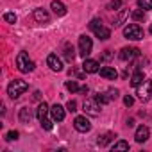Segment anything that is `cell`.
I'll return each instance as SVG.
<instances>
[{
	"instance_id": "cell-1",
	"label": "cell",
	"mask_w": 152,
	"mask_h": 152,
	"mask_svg": "<svg viewBox=\"0 0 152 152\" xmlns=\"http://www.w3.org/2000/svg\"><path fill=\"white\" fill-rule=\"evenodd\" d=\"M29 90V84L25 83V81H22V79H15L9 86H7V95L11 97V99H18L22 93H25Z\"/></svg>"
},
{
	"instance_id": "cell-2",
	"label": "cell",
	"mask_w": 152,
	"mask_h": 152,
	"mask_svg": "<svg viewBox=\"0 0 152 152\" xmlns=\"http://www.w3.org/2000/svg\"><path fill=\"white\" fill-rule=\"evenodd\" d=\"M90 29L93 31V34L97 36V38H100V39H109L111 38V31L102 23V20H91L90 22Z\"/></svg>"
},
{
	"instance_id": "cell-3",
	"label": "cell",
	"mask_w": 152,
	"mask_h": 152,
	"mask_svg": "<svg viewBox=\"0 0 152 152\" xmlns=\"http://www.w3.org/2000/svg\"><path fill=\"white\" fill-rule=\"evenodd\" d=\"M136 95L141 102H148L150 97H152V81L145 79L141 84H138L136 86Z\"/></svg>"
},
{
	"instance_id": "cell-4",
	"label": "cell",
	"mask_w": 152,
	"mask_h": 152,
	"mask_svg": "<svg viewBox=\"0 0 152 152\" xmlns=\"http://www.w3.org/2000/svg\"><path fill=\"white\" fill-rule=\"evenodd\" d=\"M16 66H18V70L23 72V73H29V72L34 70V63L29 59L27 52H20V54L16 56Z\"/></svg>"
},
{
	"instance_id": "cell-5",
	"label": "cell",
	"mask_w": 152,
	"mask_h": 152,
	"mask_svg": "<svg viewBox=\"0 0 152 152\" xmlns=\"http://www.w3.org/2000/svg\"><path fill=\"white\" fill-rule=\"evenodd\" d=\"M124 36L127 39H132V41H140L143 39V31L138 23H129L125 29H124Z\"/></svg>"
},
{
	"instance_id": "cell-6",
	"label": "cell",
	"mask_w": 152,
	"mask_h": 152,
	"mask_svg": "<svg viewBox=\"0 0 152 152\" xmlns=\"http://www.w3.org/2000/svg\"><path fill=\"white\" fill-rule=\"evenodd\" d=\"M100 106H102V104H100L97 99H86L84 104H83V109H84V113L90 115V116H99V115H100Z\"/></svg>"
},
{
	"instance_id": "cell-7",
	"label": "cell",
	"mask_w": 152,
	"mask_h": 152,
	"mask_svg": "<svg viewBox=\"0 0 152 152\" xmlns=\"http://www.w3.org/2000/svg\"><path fill=\"white\" fill-rule=\"evenodd\" d=\"M91 48H93V41H91V38H88L86 34H83V36L79 38V54L86 59V57L91 54Z\"/></svg>"
},
{
	"instance_id": "cell-8",
	"label": "cell",
	"mask_w": 152,
	"mask_h": 152,
	"mask_svg": "<svg viewBox=\"0 0 152 152\" xmlns=\"http://www.w3.org/2000/svg\"><path fill=\"white\" fill-rule=\"evenodd\" d=\"M138 56H140V48H136V47H124L120 50V59H124V61H132Z\"/></svg>"
},
{
	"instance_id": "cell-9",
	"label": "cell",
	"mask_w": 152,
	"mask_h": 152,
	"mask_svg": "<svg viewBox=\"0 0 152 152\" xmlns=\"http://www.w3.org/2000/svg\"><path fill=\"white\" fill-rule=\"evenodd\" d=\"M116 97H118V90H107L106 93H97V100L100 102V104H107V102H113V100H116Z\"/></svg>"
},
{
	"instance_id": "cell-10",
	"label": "cell",
	"mask_w": 152,
	"mask_h": 152,
	"mask_svg": "<svg viewBox=\"0 0 152 152\" xmlns=\"http://www.w3.org/2000/svg\"><path fill=\"white\" fill-rule=\"evenodd\" d=\"M73 127L77 129L79 132H88L91 129V124H90V120L86 116H77L73 120Z\"/></svg>"
},
{
	"instance_id": "cell-11",
	"label": "cell",
	"mask_w": 152,
	"mask_h": 152,
	"mask_svg": "<svg viewBox=\"0 0 152 152\" xmlns=\"http://www.w3.org/2000/svg\"><path fill=\"white\" fill-rule=\"evenodd\" d=\"M47 64L50 66L52 72H61V70H63V61L57 57V54H50V56L47 57Z\"/></svg>"
},
{
	"instance_id": "cell-12",
	"label": "cell",
	"mask_w": 152,
	"mask_h": 152,
	"mask_svg": "<svg viewBox=\"0 0 152 152\" xmlns=\"http://www.w3.org/2000/svg\"><path fill=\"white\" fill-rule=\"evenodd\" d=\"M50 116H52L54 122H63L64 120V107L59 106V104H54L50 107Z\"/></svg>"
},
{
	"instance_id": "cell-13",
	"label": "cell",
	"mask_w": 152,
	"mask_h": 152,
	"mask_svg": "<svg viewBox=\"0 0 152 152\" xmlns=\"http://www.w3.org/2000/svg\"><path fill=\"white\" fill-rule=\"evenodd\" d=\"M148 136H150V131H148V127H147V125H140V127L136 129L134 140H136L138 143H145V141L148 140Z\"/></svg>"
},
{
	"instance_id": "cell-14",
	"label": "cell",
	"mask_w": 152,
	"mask_h": 152,
	"mask_svg": "<svg viewBox=\"0 0 152 152\" xmlns=\"http://www.w3.org/2000/svg\"><path fill=\"white\" fill-rule=\"evenodd\" d=\"M32 16H34V20H36L38 23H48V20H50V15H48V13H47V9H43V7L34 9Z\"/></svg>"
},
{
	"instance_id": "cell-15",
	"label": "cell",
	"mask_w": 152,
	"mask_h": 152,
	"mask_svg": "<svg viewBox=\"0 0 152 152\" xmlns=\"http://www.w3.org/2000/svg\"><path fill=\"white\" fill-rule=\"evenodd\" d=\"M99 72H100V77H104V79H109V81H115V79L118 77V72H116L113 66H102Z\"/></svg>"
},
{
	"instance_id": "cell-16",
	"label": "cell",
	"mask_w": 152,
	"mask_h": 152,
	"mask_svg": "<svg viewBox=\"0 0 152 152\" xmlns=\"http://www.w3.org/2000/svg\"><path fill=\"white\" fill-rule=\"evenodd\" d=\"M83 70L86 72V73H97L100 68H99V63L95 61V59H84V63H83Z\"/></svg>"
},
{
	"instance_id": "cell-17",
	"label": "cell",
	"mask_w": 152,
	"mask_h": 152,
	"mask_svg": "<svg viewBox=\"0 0 152 152\" xmlns=\"http://www.w3.org/2000/svg\"><path fill=\"white\" fill-rule=\"evenodd\" d=\"M50 9H52L54 15H57V16H64V15H66V6H64L63 2H57V0H54V2L50 4Z\"/></svg>"
},
{
	"instance_id": "cell-18",
	"label": "cell",
	"mask_w": 152,
	"mask_h": 152,
	"mask_svg": "<svg viewBox=\"0 0 152 152\" xmlns=\"http://www.w3.org/2000/svg\"><path fill=\"white\" fill-rule=\"evenodd\" d=\"M116 138V134L115 132H106V134H102V136H99V140H97V143L100 145V147H106L107 143H111L113 140Z\"/></svg>"
},
{
	"instance_id": "cell-19",
	"label": "cell",
	"mask_w": 152,
	"mask_h": 152,
	"mask_svg": "<svg viewBox=\"0 0 152 152\" xmlns=\"http://www.w3.org/2000/svg\"><path fill=\"white\" fill-rule=\"evenodd\" d=\"M143 81H145V75H143L141 70H138V72L132 73V77H131V84H132V86H138V84H141Z\"/></svg>"
},
{
	"instance_id": "cell-20",
	"label": "cell",
	"mask_w": 152,
	"mask_h": 152,
	"mask_svg": "<svg viewBox=\"0 0 152 152\" xmlns=\"http://www.w3.org/2000/svg\"><path fill=\"white\" fill-rule=\"evenodd\" d=\"M48 111H50V109H48V106H47L45 102L38 106V111H36V116L39 118V122H41V120H43V118L47 116V113H48Z\"/></svg>"
},
{
	"instance_id": "cell-21",
	"label": "cell",
	"mask_w": 152,
	"mask_h": 152,
	"mask_svg": "<svg viewBox=\"0 0 152 152\" xmlns=\"http://www.w3.org/2000/svg\"><path fill=\"white\" fill-rule=\"evenodd\" d=\"M31 118H32V116H31L29 107H22V109H20V122H22V124H29Z\"/></svg>"
},
{
	"instance_id": "cell-22",
	"label": "cell",
	"mask_w": 152,
	"mask_h": 152,
	"mask_svg": "<svg viewBox=\"0 0 152 152\" xmlns=\"http://www.w3.org/2000/svg\"><path fill=\"white\" fill-rule=\"evenodd\" d=\"M66 90L68 91H72V93H77V91H81V88H79V84L75 83V81H66Z\"/></svg>"
},
{
	"instance_id": "cell-23",
	"label": "cell",
	"mask_w": 152,
	"mask_h": 152,
	"mask_svg": "<svg viewBox=\"0 0 152 152\" xmlns=\"http://www.w3.org/2000/svg\"><path fill=\"white\" fill-rule=\"evenodd\" d=\"M127 15H129V11L127 9H122V13L118 15V18L115 20V27H120L124 22H125V18H127Z\"/></svg>"
},
{
	"instance_id": "cell-24",
	"label": "cell",
	"mask_w": 152,
	"mask_h": 152,
	"mask_svg": "<svg viewBox=\"0 0 152 152\" xmlns=\"http://www.w3.org/2000/svg\"><path fill=\"white\" fill-rule=\"evenodd\" d=\"M64 57H66V61H68V63H72V61L75 59L73 47H70V45H66V47H64Z\"/></svg>"
},
{
	"instance_id": "cell-25",
	"label": "cell",
	"mask_w": 152,
	"mask_h": 152,
	"mask_svg": "<svg viewBox=\"0 0 152 152\" xmlns=\"http://www.w3.org/2000/svg\"><path fill=\"white\" fill-rule=\"evenodd\" d=\"M113 150H129V143L124 141V140H120V141H116L113 145Z\"/></svg>"
},
{
	"instance_id": "cell-26",
	"label": "cell",
	"mask_w": 152,
	"mask_h": 152,
	"mask_svg": "<svg viewBox=\"0 0 152 152\" xmlns=\"http://www.w3.org/2000/svg\"><path fill=\"white\" fill-rule=\"evenodd\" d=\"M138 6L143 11H148V9H152V0H138Z\"/></svg>"
},
{
	"instance_id": "cell-27",
	"label": "cell",
	"mask_w": 152,
	"mask_h": 152,
	"mask_svg": "<svg viewBox=\"0 0 152 152\" xmlns=\"http://www.w3.org/2000/svg\"><path fill=\"white\" fill-rule=\"evenodd\" d=\"M122 7V0H111V2L107 4V9L109 11H118Z\"/></svg>"
},
{
	"instance_id": "cell-28",
	"label": "cell",
	"mask_w": 152,
	"mask_h": 152,
	"mask_svg": "<svg viewBox=\"0 0 152 152\" xmlns=\"http://www.w3.org/2000/svg\"><path fill=\"white\" fill-rule=\"evenodd\" d=\"M131 16H132V20L140 22V20H143V18H145V11H143V9H140V11H132V13H131Z\"/></svg>"
},
{
	"instance_id": "cell-29",
	"label": "cell",
	"mask_w": 152,
	"mask_h": 152,
	"mask_svg": "<svg viewBox=\"0 0 152 152\" xmlns=\"http://www.w3.org/2000/svg\"><path fill=\"white\" fill-rule=\"evenodd\" d=\"M41 127H43V129H45V131H50V129H52V127H54V125H52V120H48V118H47V116H45V118H43V120H41Z\"/></svg>"
},
{
	"instance_id": "cell-30",
	"label": "cell",
	"mask_w": 152,
	"mask_h": 152,
	"mask_svg": "<svg viewBox=\"0 0 152 152\" xmlns=\"http://www.w3.org/2000/svg\"><path fill=\"white\" fill-rule=\"evenodd\" d=\"M4 20H6L7 23H15V22H16V15H15V13H6V15H4Z\"/></svg>"
},
{
	"instance_id": "cell-31",
	"label": "cell",
	"mask_w": 152,
	"mask_h": 152,
	"mask_svg": "<svg viewBox=\"0 0 152 152\" xmlns=\"http://www.w3.org/2000/svg\"><path fill=\"white\" fill-rule=\"evenodd\" d=\"M18 136H20L18 131H9V132L6 134V140H7V141H13V140H18Z\"/></svg>"
},
{
	"instance_id": "cell-32",
	"label": "cell",
	"mask_w": 152,
	"mask_h": 152,
	"mask_svg": "<svg viewBox=\"0 0 152 152\" xmlns=\"http://www.w3.org/2000/svg\"><path fill=\"white\" fill-rule=\"evenodd\" d=\"M66 109H68L70 113H75V111H77V102H75V100H68Z\"/></svg>"
},
{
	"instance_id": "cell-33",
	"label": "cell",
	"mask_w": 152,
	"mask_h": 152,
	"mask_svg": "<svg viewBox=\"0 0 152 152\" xmlns=\"http://www.w3.org/2000/svg\"><path fill=\"white\" fill-rule=\"evenodd\" d=\"M124 104H125V106H127V107H131V106H132V104H134V99H132V97H129V95H127V97H125V99H124Z\"/></svg>"
},
{
	"instance_id": "cell-34",
	"label": "cell",
	"mask_w": 152,
	"mask_h": 152,
	"mask_svg": "<svg viewBox=\"0 0 152 152\" xmlns=\"http://www.w3.org/2000/svg\"><path fill=\"white\" fill-rule=\"evenodd\" d=\"M81 93H88V86H83L81 88Z\"/></svg>"
},
{
	"instance_id": "cell-35",
	"label": "cell",
	"mask_w": 152,
	"mask_h": 152,
	"mask_svg": "<svg viewBox=\"0 0 152 152\" xmlns=\"http://www.w3.org/2000/svg\"><path fill=\"white\" fill-rule=\"evenodd\" d=\"M148 31H150V34H152V23H150V29H148Z\"/></svg>"
}]
</instances>
